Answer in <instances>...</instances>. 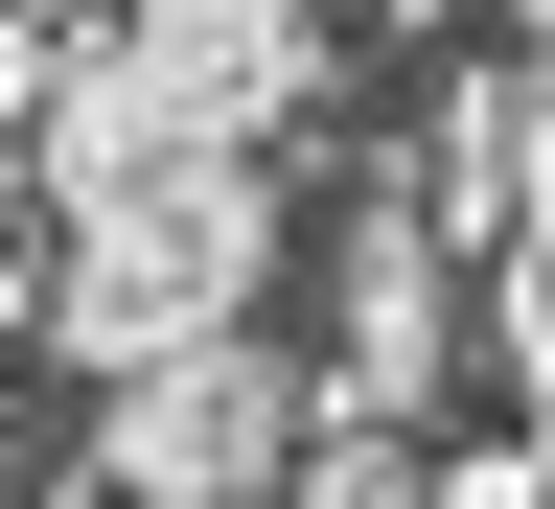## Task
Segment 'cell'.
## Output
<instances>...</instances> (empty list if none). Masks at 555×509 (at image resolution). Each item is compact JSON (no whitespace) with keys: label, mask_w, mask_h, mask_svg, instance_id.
<instances>
[{"label":"cell","mask_w":555,"mask_h":509,"mask_svg":"<svg viewBox=\"0 0 555 509\" xmlns=\"http://www.w3.org/2000/svg\"><path fill=\"white\" fill-rule=\"evenodd\" d=\"M255 302H278V139H163V163L93 186V208H69V255H47L69 371H139V347L255 325Z\"/></svg>","instance_id":"obj_1"},{"label":"cell","mask_w":555,"mask_h":509,"mask_svg":"<svg viewBox=\"0 0 555 509\" xmlns=\"http://www.w3.org/2000/svg\"><path fill=\"white\" fill-rule=\"evenodd\" d=\"M301 371H278L255 325H185L139 347V371H93V486H208V509H278V463H301Z\"/></svg>","instance_id":"obj_2"},{"label":"cell","mask_w":555,"mask_h":509,"mask_svg":"<svg viewBox=\"0 0 555 509\" xmlns=\"http://www.w3.org/2000/svg\"><path fill=\"white\" fill-rule=\"evenodd\" d=\"M116 69L163 139H278L324 93V0H116Z\"/></svg>","instance_id":"obj_3"},{"label":"cell","mask_w":555,"mask_h":509,"mask_svg":"<svg viewBox=\"0 0 555 509\" xmlns=\"http://www.w3.org/2000/svg\"><path fill=\"white\" fill-rule=\"evenodd\" d=\"M440 371H463V232L393 186V208H347V371H324V394H347V417H416Z\"/></svg>","instance_id":"obj_4"},{"label":"cell","mask_w":555,"mask_h":509,"mask_svg":"<svg viewBox=\"0 0 555 509\" xmlns=\"http://www.w3.org/2000/svg\"><path fill=\"white\" fill-rule=\"evenodd\" d=\"M416 208H440L463 255H509V69H463V93H416Z\"/></svg>","instance_id":"obj_5"},{"label":"cell","mask_w":555,"mask_h":509,"mask_svg":"<svg viewBox=\"0 0 555 509\" xmlns=\"http://www.w3.org/2000/svg\"><path fill=\"white\" fill-rule=\"evenodd\" d=\"M278 509H440V463H416L393 417H347V394H324V417H301V463H278Z\"/></svg>","instance_id":"obj_6"},{"label":"cell","mask_w":555,"mask_h":509,"mask_svg":"<svg viewBox=\"0 0 555 509\" xmlns=\"http://www.w3.org/2000/svg\"><path fill=\"white\" fill-rule=\"evenodd\" d=\"M463 325H486V347H509V394H532V441H555V255H532V232H509V278H486V302H463Z\"/></svg>","instance_id":"obj_7"},{"label":"cell","mask_w":555,"mask_h":509,"mask_svg":"<svg viewBox=\"0 0 555 509\" xmlns=\"http://www.w3.org/2000/svg\"><path fill=\"white\" fill-rule=\"evenodd\" d=\"M509 232H532V255H555V47H532V69H509Z\"/></svg>","instance_id":"obj_8"},{"label":"cell","mask_w":555,"mask_h":509,"mask_svg":"<svg viewBox=\"0 0 555 509\" xmlns=\"http://www.w3.org/2000/svg\"><path fill=\"white\" fill-rule=\"evenodd\" d=\"M440 509H555V441H486V463H440Z\"/></svg>","instance_id":"obj_9"},{"label":"cell","mask_w":555,"mask_h":509,"mask_svg":"<svg viewBox=\"0 0 555 509\" xmlns=\"http://www.w3.org/2000/svg\"><path fill=\"white\" fill-rule=\"evenodd\" d=\"M93 509H208V486H93Z\"/></svg>","instance_id":"obj_10"},{"label":"cell","mask_w":555,"mask_h":509,"mask_svg":"<svg viewBox=\"0 0 555 509\" xmlns=\"http://www.w3.org/2000/svg\"><path fill=\"white\" fill-rule=\"evenodd\" d=\"M509 47H555V0H509Z\"/></svg>","instance_id":"obj_11"}]
</instances>
